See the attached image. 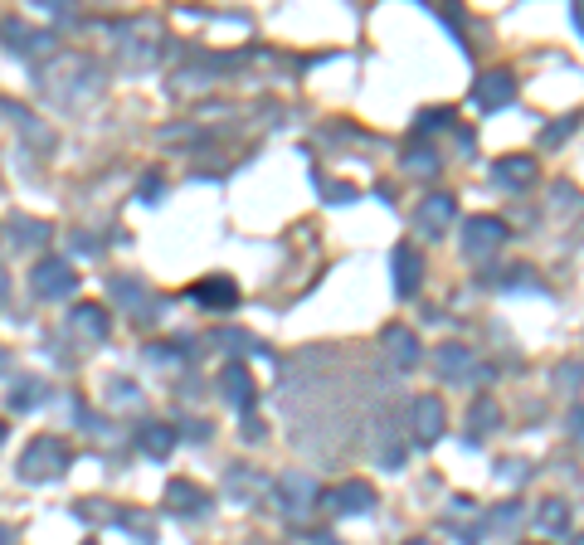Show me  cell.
Returning <instances> with one entry per match:
<instances>
[{
	"instance_id": "cell-1",
	"label": "cell",
	"mask_w": 584,
	"mask_h": 545,
	"mask_svg": "<svg viewBox=\"0 0 584 545\" xmlns=\"http://www.w3.org/2000/svg\"><path fill=\"white\" fill-rule=\"evenodd\" d=\"M35 83L44 98H54L59 108H88L103 93V69L88 54H54L35 69Z\"/></svg>"
},
{
	"instance_id": "cell-2",
	"label": "cell",
	"mask_w": 584,
	"mask_h": 545,
	"mask_svg": "<svg viewBox=\"0 0 584 545\" xmlns=\"http://www.w3.org/2000/svg\"><path fill=\"white\" fill-rule=\"evenodd\" d=\"M73 463V448L64 443L59 434H39L25 443V453H20V482H54V477H64Z\"/></svg>"
},
{
	"instance_id": "cell-3",
	"label": "cell",
	"mask_w": 584,
	"mask_h": 545,
	"mask_svg": "<svg viewBox=\"0 0 584 545\" xmlns=\"http://www.w3.org/2000/svg\"><path fill=\"white\" fill-rule=\"evenodd\" d=\"M30 288H35V297H44V302H59V297H73V292H78V273H73L69 258L49 254V258H39L35 263Z\"/></svg>"
},
{
	"instance_id": "cell-4",
	"label": "cell",
	"mask_w": 584,
	"mask_h": 545,
	"mask_svg": "<svg viewBox=\"0 0 584 545\" xmlns=\"http://www.w3.org/2000/svg\"><path fill=\"white\" fill-rule=\"evenodd\" d=\"M502 244H507V224H502L497 215H473L468 224H463V254L473 258V263L492 258Z\"/></svg>"
},
{
	"instance_id": "cell-5",
	"label": "cell",
	"mask_w": 584,
	"mask_h": 545,
	"mask_svg": "<svg viewBox=\"0 0 584 545\" xmlns=\"http://www.w3.org/2000/svg\"><path fill=\"white\" fill-rule=\"evenodd\" d=\"M409 434H414V443H424V448L448 434V409H443L438 395H419V400L409 404Z\"/></svg>"
},
{
	"instance_id": "cell-6",
	"label": "cell",
	"mask_w": 584,
	"mask_h": 545,
	"mask_svg": "<svg viewBox=\"0 0 584 545\" xmlns=\"http://www.w3.org/2000/svg\"><path fill=\"white\" fill-rule=\"evenodd\" d=\"M453 219H458V200H453V195H443V190L424 195V200L414 205V229H419L424 239H443Z\"/></svg>"
},
{
	"instance_id": "cell-7",
	"label": "cell",
	"mask_w": 584,
	"mask_h": 545,
	"mask_svg": "<svg viewBox=\"0 0 584 545\" xmlns=\"http://www.w3.org/2000/svg\"><path fill=\"white\" fill-rule=\"evenodd\" d=\"M278 502L288 507V516H307L322 507V487L312 473H283L278 477Z\"/></svg>"
},
{
	"instance_id": "cell-8",
	"label": "cell",
	"mask_w": 584,
	"mask_h": 545,
	"mask_svg": "<svg viewBox=\"0 0 584 545\" xmlns=\"http://www.w3.org/2000/svg\"><path fill=\"white\" fill-rule=\"evenodd\" d=\"M108 331H112V317H108V307H98V302H78L69 312V336L78 346H103Z\"/></svg>"
},
{
	"instance_id": "cell-9",
	"label": "cell",
	"mask_w": 584,
	"mask_h": 545,
	"mask_svg": "<svg viewBox=\"0 0 584 545\" xmlns=\"http://www.w3.org/2000/svg\"><path fill=\"white\" fill-rule=\"evenodd\" d=\"M322 507L331 516H365V511H375V487L370 482H341V487L322 492Z\"/></svg>"
},
{
	"instance_id": "cell-10",
	"label": "cell",
	"mask_w": 584,
	"mask_h": 545,
	"mask_svg": "<svg viewBox=\"0 0 584 545\" xmlns=\"http://www.w3.org/2000/svg\"><path fill=\"white\" fill-rule=\"evenodd\" d=\"M473 103L482 112H502L516 103V78H511L507 69H492V73H482L473 83Z\"/></svg>"
},
{
	"instance_id": "cell-11",
	"label": "cell",
	"mask_w": 584,
	"mask_h": 545,
	"mask_svg": "<svg viewBox=\"0 0 584 545\" xmlns=\"http://www.w3.org/2000/svg\"><path fill=\"white\" fill-rule=\"evenodd\" d=\"M219 390H224V400L234 404V409H254L258 400V385H254V375H249V365H239V361H229L224 370H219Z\"/></svg>"
},
{
	"instance_id": "cell-12",
	"label": "cell",
	"mask_w": 584,
	"mask_h": 545,
	"mask_svg": "<svg viewBox=\"0 0 584 545\" xmlns=\"http://www.w3.org/2000/svg\"><path fill=\"white\" fill-rule=\"evenodd\" d=\"M434 370L443 380H453V385H463V380H473L477 375V361L468 346H458V341H448V346H438L434 351Z\"/></svg>"
},
{
	"instance_id": "cell-13",
	"label": "cell",
	"mask_w": 584,
	"mask_h": 545,
	"mask_svg": "<svg viewBox=\"0 0 584 545\" xmlns=\"http://www.w3.org/2000/svg\"><path fill=\"white\" fill-rule=\"evenodd\" d=\"M390 268H395V292H400V297H414L419 283H424V254L409 249V244H400V249L390 254Z\"/></svg>"
},
{
	"instance_id": "cell-14",
	"label": "cell",
	"mask_w": 584,
	"mask_h": 545,
	"mask_svg": "<svg viewBox=\"0 0 584 545\" xmlns=\"http://www.w3.org/2000/svg\"><path fill=\"white\" fill-rule=\"evenodd\" d=\"M380 346H385V356H390V361L400 365V370H414V365H419V356H424L419 336H414L409 327H385Z\"/></svg>"
},
{
	"instance_id": "cell-15",
	"label": "cell",
	"mask_w": 584,
	"mask_h": 545,
	"mask_svg": "<svg viewBox=\"0 0 584 545\" xmlns=\"http://www.w3.org/2000/svg\"><path fill=\"white\" fill-rule=\"evenodd\" d=\"M166 507L176 511V516H205V511H210V492L195 487V482H185V477H176V482L166 487Z\"/></svg>"
},
{
	"instance_id": "cell-16",
	"label": "cell",
	"mask_w": 584,
	"mask_h": 545,
	"mask_svg": "<svg viewBox=\"0 0 584 545\" xmlns=\"http://www.w3.org/2000/svg\"><path fill=\"white\" fill-rule=\"evenodd\" d=\"M190 297L200 302V307H219V312H229L234 302H239V288L224 278V273H215V278H205V283H195L190 288Z\"/></svg>"
},
{
	"instance_id": "cell-17",
	"label": "cell",
	"mask_w": 584,
	"mask_h": 545,
	"mask_svg": "<svg viewBox=\"0 0 584 545\" xmlns=\"http://www.w3.org/2000/svg\"><path fill=\"white\" fill-rule=\"evenodd\" d=\"M0 35L10 39V49H15V54H39V49H49V44H54L44 30H30V25H20V20H0Z\"/></svg>"
},
{
	"instance_id": "cell-18",
	"label": "cell",
	"mask_w": 584,
	"mask_h": 545,
	"mask_svg": "<svg viewBox=\"0 0 584 545\" xmlns=\"http://www.w3.org/2000/svg\"><path fill=\"white\" fill-rule=\"evenodd\" d=\"M492 171H497V181L511 185V190H526V185L536 181V161H531V156H502Z\"/></svg>"
},
{
	"instance_id": "cell-19",
	"label": "cell",
	"mask_w": 584,
	"mask_h": 545,
	"mask_svg": "<svg viewBox=\"0 0 584 545\" xmlns=\"http://www.w3.org/2000/svg\"><path fill=\"white\" fill-rule=\"evenodd\" d=\"M137 448H142L146 458H166V453L176 448V429H166V424H146L142 434H137Z\"/></svg>"
},
{
	"instance_id": "cell-20",
	"label": "cell",
	"mask_w": 584,
	"mask_h": 545,
	"mask_svg": "<svg viewBox=\"0 0 584 545\" xmlns=\"http://www.w3.org/2000/svg\"><path fill=\"white\" fill-rule=\"evenodd\" d=\"M502 424V409H497V400H487V395H477L473 409H468V434L482 438L487 429H497Z\"/></svg>"
},
{
	"instance_id": "cell-21",
	"label": "cell",
	"mask_w": 584,
	"mask_h": 545,
	"mask_svg": "<svg viewBox=\"0 0 584 545\" xmlns=\"http://www.w3.org/2000/svg\"><path fill=\"white\" fill-rule=\"evenodd\" d=\"M536 526H541V531H550V536H560V531L570 526V507H565L560 497H546V502L536 507Z\"/></svg>"
},
{
	"instance_id": "cell-22",
	"label": "cell",
	"mask_w": 584,
	"mask_h": 545,
	"mask_svg": "<svg viewBox=\"0 0 584 545\" xmlns=\"http://www.w3.org/2000/svg\"><path fill=\"white\" fill-rule=\"evenodd\" d=\"M438 166H443V161H438V151H429V146H414V151L404 156V171L419 176V181H434Z\"/></svg>"
},
{
	"instance_id": "cell-23",
	"label": "cell",
	"mask_w": 584,
	"mask_h": 545,
	"mask_svg": "<svg viewBox=\"0 0 584 545\" xmlns=\"http://www.w3.org/2000/svg\"><path fill=\"white\" fill-rule=\"evenodd\" d=\"M39 400H44V380H20L10 390V414H30Z\"/></svg>"
},
{
	"instance_id": "cell-24",
	"label": "cell",
	"mask_w": 584,
	"mask_h": 545,
	"mask_svg": "<svg viewBox=\"0 0 584 545\" xmlns=\"http://www.w3.org/2000/svg\"><path fill=\"white\" fill-rule=\"evenodd\" d=\"M521 516H526V507H521V502H502V507L487 516V531H492V536H511Z\"/></svg>"
},
{
	"instance_id": "cell-25",
	"label": "cell",
	"mask_w": 584,
	"mask_h": 545,
	"mask_svg": "<svg viewBox=\"0 0 584 545\" xmlns=\"http://www.w3.org/2000/svg\"><path fill=\"white\" fill-rule=\"evenodd\" d=\"M438 127H453V112L448 108H424L419 112V122H414L419 137H429V132H438Z\"/></svg>"
},
{
	"instance_id": "cell-26",
	"label": "cell",
	"mask_w": 584,
	"mask_h": 545,
	"mask_svg": "<svg viewBox=\"0 0 584 545\" xmlns=\"http://www.w3.org/2000/svg\"><path fill=\"white\" fill-rule=\"evenodd\" d=\"M10 234H15V244H39V239H49V224H39V219H15Z\"/></svg>"
},
{
	"instance_id": "cell-27",
	"label": "cell",
	"mask_w": 584,
	"mask_h": 545,
	"mask_svg": "<svg viewBox=\"0 0 584 545\" xmlns=\"http://www.w3.org/2000/svg\"><path fill=\"white\" fill-rule=\"evenodd\" d=\"M570 132H575V117H560V122H550L546 132H541V146H560Z\"/></svg>"
},
{
	"instance_id": "cell-28",
	"label": "cell",
	"mask_w": 584,
	"mask_h": 545,
	"mask_svg": "<svg viewBox=\"0 0 584 545\" xmlns=\"http://www.w3.org/2000/svg\"><path fill=\"white\" fill-rule=\"evenodd\" d=\"M580 380H584V370H580V365H570V370H555V385H570V390H575Z\"/></svg>"
},
{
	"instance_id": "cell-29",
	"label": "cell",
	"mask_w": 584,
	"mask_h": 545,
	"mask_svg": "<svg viewBox=\"0 0 584 545\" xmlns=\"http://www.w3.org/2000/svg\"><path fill=\"white\" fill-rule=\"evenodd\" d=\"M244 438H249V443H258V438H263V419L244 414Z\"/></svg>"
},
{
	"instance_id": "cell-30",
	"label": "cell",
	"mask_w": 584,
	"mask_h": 545,
	"mask_svg": "<svg viewBox=\"0 0 584 545\" xmlns=\"http://www.w3.org/2000/svg\"><path fill=\"white\" fill-rule=\"evenodd\" d=\"M570 434L584 443V404H580V409H570Z\"/></svg>"
},
{
	"instance_id": "cell-31",
	"label": "cell",
	"mask_w": 584,
	"mask_h": 545,
	"mask_svg": "<svg viewBox=\"0 0 584 545\" xmlns=\"http://www.w3.org/2000/svg\"><path fill=\"white\" fill-rule=\"evenodd\" d=\"M5 297H10V278H5V268H0V307H5Z\"/></svg>"
},
{
	"instance_id": "cell-32",
	"label": "cell",
	"mask_w": 584,
	"mask_h": 545,
	"mask_svg": "<svg viewBox=\"0 0 584 545\" xmlns=\"http://www.w3.org/2000/svg\"><path fill=\"white\" fill-rule=\"evenodd\" d=\"M0 545H10V526L5 521H0Z\"/></svg>"
},
{
	"instance_id": "cell-33",
	"label": "cell",
	"mask_w": 584,
	"mask_h": 545,
	"mask_svg": "<svg viewBox=\"0 0 584 545\" xmlns=\"http://www.w3.org/2000/svg\"><path fill=\"white\" fill-rule=\"evenodd\" d=\"M317 545H341V541H331V536H322V541H317Z\"/></svg>"
},
{
	"instance_id": "cell-34",
	"label": "cell",
	"mask_w": 584,
	"mask_h": 545,
	"mask_svg": "<svg viewBox=\"0 0 584 545\" xmlns=\"http://www.w3.org/2000/svg\"><path fill=\"white\" fill-rule=\"evenodd\" d=\"M5 365H10V361H5V351H0V375H5Z\"/></svg>"
},
{
	"instance_id": "cell-35",
	"label": "cell",
	"mask_w": 584,
	"mask_h": 545,
	"mask_svg": "<svg viewBox=\"0 0 584 545\" xmlns=\"http://www.w3.org/2000/svg\"><path fill=\"white\" fill-rule=\"evenodd\" d=\"M570 545H584V531H580V536H575V541H570Z\"/></svg>"
},
{
	"instance_id": "cell-36",
	"label": "cell",
	"mask_w": 584,
	"mask_h": 545,
	"mask_svg": "<svg viewBox=\"0 0 584 545\" xmlns=\"http://www.w3.org/2000/svg\"><path fill=\"white\" fill-rule=\"evenodd\" d=\"M404 545H429V541H404Z\"/></svg>"
},
{
	"instance_id": "cell-37",
	"label": "cell",
	"mask_w": 584,
	"mask_h": 545,
	"mask_svg": "<svg viewBox=\"0 0 584 545\" xmlns=\"http://www.w3.org/2000/svg\"><path fill=\"white\" fill-rule=\"evenodd\" d=\"M0 443H5V429H0Z\"/></svg>"
},
{
	"instance_id": "cell-38",
	"label": "cell",
	"mask_w": 584,
	"mask_h": 545,
	"mask_svg": "<svg viewBox=\"0 0 584 545\" xmlns=\"http://www.w3.org/2000/svg\"><path fill=\"white\" fill-rule=\"evenodd\" d=\"M83 545H93V541H83Z\"/></svg>"
},
{
	"instance_id": "cell-39",
	"label": "cell",
	"mask_w": 584,
	"mask_h": 545,
	"mask_svg": "<svg viewBox=\"0 0 584 545\" xmlns=\"http://www.w3.org/2000/svg\"><path fill=\"white\" fill-rule=\"evenodd\" d=\"M531 545H536V541H531Z\"/></svg>"
}]
</instances>
